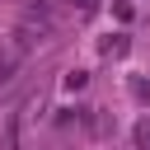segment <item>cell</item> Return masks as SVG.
<instances>
[{"instance_id": "1", "label": "cell", "mask_w": 150, "mask_h": 150, "mask_svg": "<svg viewBox=\"0 0 150 150\" xmlns=\"http://www.w3.org/2000/svg\"><path fill=\"white\" fill-rule=\"evenodd\" d=\"M136 141H141V145H150V122H141V127H136Z\"/></svg>"}]
</instances>
